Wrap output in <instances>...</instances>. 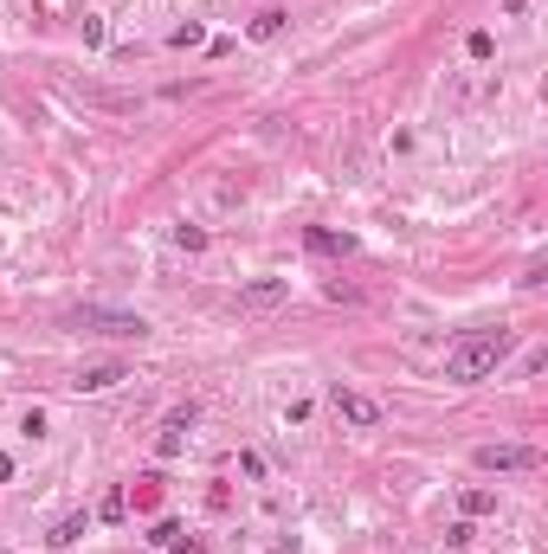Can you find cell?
I'll return each mask as SVG.
<instances>
[{"label":"cell","instance_id":"1","mask_svg":"<svg viewBox=\"0 0 548 554\" xmlns=\"http://www.w3.org/2000/svg\"><path fill=\"white\" fill-rule=\"evenodd\" d=\"M516 348V336L510 329H471V336H458L452 348H446V380H458V387H471V380H490L503 368V354Z\"/></svg>","mask_w":548,"mask_h":554},{"label":"cell","instance_id":"2","mask_svg":"<svg viewBox=\"0 0 548 554\" xmlns=\"http://www.w3.org/2000/svg\"><path fill=\"white\" fill-rule=\"evenodd\" d=\"M71 329H85V336H110V342H143L149 336V322L143 316H129V310H71Z\"/></svg>","mask_w":548,"mask_h":554},{"label":"cell","instance_id":"3","mask_svg":"<svg viewBox=\"0 0 548 554\" xmlns=\"http://www.w3.org/2000/svg\"><path fill=\"white\" fill-rule=\"evenodd\" d=\"M542 452L536 445H478V470H536Z\"/></svg>","mask_w":548,"mask_h":554},{"label":"cell","instance_id":"4","mask_svg":"<svg viewBox=\"0 0 548 554\" xmlns=\"http://www.w3.org/2000/svg\"><path fill=\"white\" fill-rule=\"evenodd\" d=\"M329 406H336L348 426H380V406H374L368 394H355V387H342V380L329 387Z\"/></svg>","mask_w":548,"mask_h":554},{"label":"cell","instance_id":"5","mask_svg":"<svg viewBox=\"0 0 548 554\" xmlns=\"http://www.w3.org/2000/svg\"><path fill=\"white\" fill-rule=\"evenodd\" d=\"M284 297H290L284 277H258V284H245V290H239V310H252V316H258V310H278Z\"/></svg>","mask_w":548,"mask_h":554},{"label":"cell","instance_id":"6","mask_svg":"<svg viewBox=\"0 0 548 554\" xmlns=\"http://www.w3.org/2000/svg\"><path fill=\"white\" fill-rule=\"evenodd\" d=\"M304 245L316 258H342V252H355V232H329V226H310L304 232Z\"/></svg>","mask_w":548,"mask_h":554},{"label":"cell","instance_id":"7","mask_svg":"<svg viewBox=\"0 0 548 554\" xmlns=\"http://www.w3.org/2000/svg\"><path fill=\"white\" fill-rule=\"evenodd\" d=\"M187 426H194V406H175V412H168V426H161V438H155V458H175Z\"/></svg>","mask_w":548,"mask_h":554},{"label":"cell","instance_id":"8","mask_svg":"<svg viewBox=\"0 0 548 554\" xmlns=\"http://www.w3.org/2000/svg\"><path fill=\"white\" fill-rule=\"evenodd\" d=\"M117 380H129V374H123V362H97V368L78 374L71 387H78V394H103V387H117Z\"/></svg>","mask_w":548,"mask_h":554},{"label":"cell","instance_id":"9","mask_svg":"<svg viewBox=\"0 0 548 554\" xmlns=\"http://www.w3.org/2000/svg\"><path fill=\"white\" fill-rule=\"evenodd\" d=\"M85 529H91L85 516H59V522H52V535H45V548H71V542H85Z\"/></svg>","mask_w":548,"mask_h":554},{"label":"cell","instance_id":"10","mask_svg":"<svg viewBox=\"0 0 548 554\" xmlns=\"http://www.w3.org/2000/svg\"><path fill=\"white\" fill-rule=\"evenodd\" d=\"M123 516H129V490L117 484V490H103V496H97V522H123Z\"/></svg>","mask_w":548,"mask_h":554},{"label":"cell","instance_id":"11","mask_svg":"<svg viewBox=\"0 0 548 554\" xmlns=\"http://www.w3.org/2000/svg\"><path fill=\"white\" fill-rule=\"evenodd\" d=\"M458 509H464V516H490V509H497V496H490V490H464Z\"/></svg>","mask_w":548,"mask_h":554},{"label":"cell","instance_id":"12","mask_svg":"<svg viewBox=\"0 0 548 554\" xmlns=\"http://www.w3.org/2000/svg\"><path fill=\"white\" fill-rule=\"evenodd\" d=\"M168 45H181V52H187V45H207V26H200V20L175 26V33H168Z\"/></svg>","mask_w":548,"mask_h":554},{"label":"cell","instance_id":"13","mask_svg":"<svg viewBox=\"0 0 548 554\" xmlns=\"http://www.w3.org/2000/svg\"><path fill=\"white\" fill-rule=\"evenodd\" d=\"M161 503V477H135V509H155Z\"/></svg>","mask_w":548,"mask_h":554},{"label":"cell","instance_id":"14","mask_svg":"<svg viewBox=\"0 0 548 554\" xmlns=\"http://www.w3.org/2000/svg\"><path fill=\"white\" fill-rule=\"evenodd\" d=\"M175 542H181V522H168V516H161L155 529H149V548H175Z\"/></svg>","mask_w":548,"mask_h":554},{"label":"cell","instance_id":"15","mask_svg":"<svg viewBox=\"0 0 548 554\" xmlns=\"http://www.w3.org/2000/svg\"><path fill=\"white\" fill-rule=\"evenodd\" d=\"M278 26H284V13H278V7H265V13L252 20V39H271V33H278Z\"/></svg>","mask_w":548,"mask_h":554},{"label":"cell","instance_id":"16","mask_svg":"<svg viewBox=\"0 0 548 554\" xmlns=\"http://www.w3.org/2000/svg\"><path fill=\"white\" fill-rule=\"evenodd\" d=\"M78 33H85V45H91V52H97V45H103V39H110V26H103V20H97V13H85V26H78Z\"/></svg>","mask_w":548,"mask_h":554},{"label":"cell","instance_id":"17","mask_svg":"<svg viewBox=\"0 0 548 554\" xmlns=\"http://www.w3.org/2000/svg\"><path fill=\"white\" fill-rule=\"evenodd\" d=\"M464 52H471V59H490V52H497V39H490V33H471V39H464Z\"/></svg>","mask_w":548,"mask_h":554},{"label":"cell","instance_id":"18","mask_svg":"<svg viewBox=\"0 0 548 554\" xmlns=\"http://www.w3.org/2000/svg\"><path fill=\"white\" fill-rule=\"evenodd\" d=\"M175 245H187V252H200V245H207V232H200V226H175Z\"/></svg>","mask_w":548,"mask_h":554},{"label":"cell","instance_id":"19","mask_svg":"<svg viewBox=\"0 0 548 554\" xmlns=\"http://www.w3.org/2000/svg\"><path fill=\"white\" fill-rule=\"evenodd\" d=\"M20 432H26V438H45V412L33 406V412H26V420H20Z\"/></svg>","mask_w":548,"mask_h":554},{"label":"cell","instance_id":"20","mask_svg":"<svg viewBox=\"0 0 548 554\" xmlns=\"http://www.w3.org/2000/svg\"><path fill=\"white\" fill-rule=\"evenodd\" d=\"M168 554H207V542H187V535H181V542H175Z\"/></svg>","mask_w":548,"mask_h":554},{"label":"cell","instance_id":"21","mask_svg":"<svg viewBox=\"0 0 548 554\" xmlns=\"http://www.w3.org/2000/svg\"><path fill=\"white\" fill-rule=\"evenodd\" d=\"M7 477H13V458H7V452H0V484H7Z\"/></svg>","mask_w":548,"mask_h":554}]
</instances>
